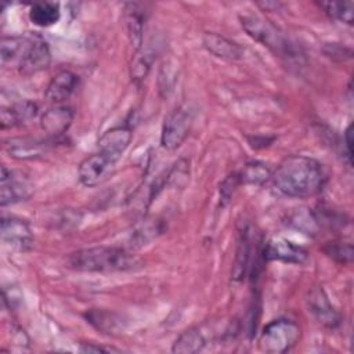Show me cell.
Instances as JSON below:
<instances>
[{
  "mask_svg": "<svg viewBox=\"0 0 354 354\" xmlns=\"http://www.w3.org/2000/svg\"><path fill=\"white\" fill-rule=\"evenodd\" d=\"M271 170L267 165L252 160L246 163L242 170L238 171L239 181L241 184H254V185H261L264 184L268 178H271Z\"/></svg>",
  "mask_w": 354,
  "mask_h": 354,
  "instance_id": "21",
  "label": "cell"
},
{
  "mask_svg": "<svg viewBox=\"0 0 354 354\" xmlns=\"http://www.w3.org/2000/svg\"><path fill=\"white\" fill-rule=\"evenodd\" d=\"M25 39L19 36H10V37H3L0 43V58L1 64L6 65L7 62L12 61L18 54H21L22 47H24Z\"/></svg>",
  "mask_w": 354,
  "mask_h": 354,
  "instance_id": "26",
  "label": "cell"
},
{
  "mask_svg": "<svg viewBox=\"0 0 354 354\" xmlns=\"http://www.w3.org/2000/svg\"><path fill=\"white\" fill-rule=\"evenodd\" d=\"M75 112L71 106L57 104L48 108L40 118V127L50 138H58L72 124Z\"/></svg>",
  "mask_w": 354,
  "mask_h": 354,
  "instance_id": "13",
  "label": "cell"
},
{
  "mask_svg": "<svg viewBox=\"0 0 354 354\" xmlns=\"http://www.w3.org/2000/svg\"><path fill=\"white\" fill-rule=\"evenodd\" d=\"M202 43L207 53L221 59L236 61L243 55V48L236 41L214 32H206L202 37Z\"/></svg>",
  "mask_w": 354,
  "mask_h": 354,
  "instance_id": "16",
  "label": "cell"
},
{
  "mask_svg": "<svg viewBox=\"0 0 354 354\" xmlns=\"http://www.w3.org/2000/svg\"><path fill=\"white\" fill-rule=\"evenodd\" d=\"M130 7L127 11V29H129V37L131 41V46L134 47V51L140 50L142 47V33H144V21L145 14L142 10L138 8V4H126Z\"/></svg>",
  "mask_w": 354,
  "mask_h": 354,
  "instance_id": "20",
  "label": "cell"
},
{
  "mask_svg": "<svg viewBox=\"0 0 354 354\" xmlns=\"http://www.w3.org/2000/svg\"><path fill=\"white\" fill-rule=\"evenodd\" d=\"M151 65H152V55L148 51H145L144 47L134 51V55L130 64V76L133 82L136 83L142 82L148 75Z\"/></svg>",
  "mask_w": 354,
  "mask_h": 354,
  "instance_id": "24",
  "label": "cell"
},
{
  "mask_svg": "<svg viewBox=\"0 0 354 354\" xmlns=\"http://www.w3.org/2000/svg\"><path fill=\"white\" fill-rule=\"evenodd\" d=\"M37 105L33 101L24 100L8 108L1 109V129L21 126L37 115Z\"/></svg>",
  "mask_w": 354,
  "mask_h": 354,
  "instance_id": "17",
  "label": "cell"
},
{
  "mask_svg": "<svg viewBox=\"0 0 354 354\" xmlns=\"http://www.w3.org/2000/svg\"><path fill=\"white\" fill-rule=\"evenodd\" d=\"M79 76L72 71H61L53 76L47 88L44 91V97L47 101L53 104H61L66 101L77 88Z\"/></svg>",
  "mask_w": 354,
  "mask_h": 354,
  "instance_id": "15",
  "label": "cell"
},
{
  "mask_svg": "<svg viewBox=\"0 0 354 354\" xmlns=\"http://www.w3.org/2000/svg\"><path fill=\"white\" fill-rule=\"evenodd\" d=\"M116 160L102 152H95L84 158L77 169V176L84 187H97L106 180Z\"/></svg>",
  "mask_w": 354,
  "mask_h": 354,
  "instance_id": "8",
  "label": "cell"
},
{
  "mask_svg": "<svg viewBox=\"0 0 354 354\" xmlns=\"http://www.w3.org/2000/svg\"><path fill=\"white\" fill-rule=\"evenodd\" d=\"M277 189L289 198H311L318 195L326 181L322 165L310 156L285 158L271 174Z\"/></svg>",
  "mask_w": 354,
  "mask_h": 354,
  "instance_id": "1",
  "label": "cell"
},
{
  "mask_svg": "<svg viewBox=\"0 0 354 354\" xmlns=\"http://www.w3.org/2000/svg\"><path fill=\"white\" fill-rule=\"evenodd\" d=\"M318 6L319 8L324 10V12L330 19L340 21L347 25L353 24V10H354L353 1H343V3L329 1V3H318Z\"/></svg>",
  "mask_w": 354,
  "mask_h": 354,
  "instance_id": "23",
  "label": "cell"
},
{
  "mask_svg": "<svg viewBox=\"0 0 354 354\" xmlns=\"http://www.w3.org/2000/svg\"><path fill=\"white\" fill-rule=\"evenodd\" d=\"M1 185H0V203L7 206L28 199L32 195V185L22 176L6 166H1Z\"/></svg>",
  "mask_w": 354,
  "mask_h": 354,
  "instance_id": "10",
  "label": "cell"
},
{
  "mask_svg": "<svg viewBox=\"0 0 354 354\" xmlns=\"http://www.w3.org/2000/svg\"><path fill=\"white\" fill-rule=\"evenodd\" d=\"M343 149H344V153H346V159H347V163L351 166V159H353V134H351V124H348V127L344 131V137H343Z\"/></svg>",
  "mask_w": 354,
  "mask_h": 354,
  "instance_id": "29",
  "label": "cell"
},
{
  "mask_svg": "<svg viewBox=\"0 0 354 354\" xmlns=\"http://www.w3.org/2000/svg\"><path fill=\"white\" fill-rule=\"evenodd\" d=\"M53 141L51 140H39V138H30V137H14L8 138L4 142L6 152L19 160H30L37 159L48 152L51 148Z\"/></svg>",
  "mask_w": 354,
  "mask_h": 354,
  "instance_id": "12",
  "label": "cell"
},
{
  "mask_svg": "<svg viewBox=\"0 0 354 354\" xmlns=\"http://www.w3.org/2000/svg\"><path fill=\"white\" fill-rule=\"evenodd\" d=\"M249 253H250V246H249V234L248 230H242L241 236H239V243L236 249V256H235V264L232 268V278L239 281L243 278L246 268H248V261H249Z\"/></svg>",
  "mask_w": 354,
  "mask_h": 354,
  "instance_id": "22",
  "label": "cell"
},
{
  "mask_svg": "<svg viewBox=\"0 0 354 354\" xmlns=\"http://www.w3.org/2000/svg\"><path fill=\"white\" fill-rule=\"evenodd\" d=\"M206 339L199 328H189L184 330L173 343L171 351L178 354H194L203 350Z\"/></svg>",
  "mask_w": 354,
  "mask_h": 354,
  "instance_id": "19",
  "label": "cell"
},
{
  "mask_svg": "<svg viewBox=\"0 0 354 354\" xmlns=\"http://www.w3.org/2000/svg\"><path fill=\"white\" fill-rule=\"evenodd\" d=\"M82 351L84 353H109V351H118L116 348H109V347H102V346H95V344H84L82 346Z\"/></svg>",
  "mask_w": 354,
  "mask_h": 354,
  "instance_id": "30",
  "label": "cell"
},
{
  "mask_svg": "<svg viewBox=\"0 0 354 354\" xmlns=\"http://www.w3.org/2000/svg\"><path fill=\"white\" fill-rule=\"evenodd\" d=\"M188 178H189V163L181 159L174 163V166L166 176L165 183L177 188H183L188 183Z\"/></svg>",
  "mask_w": 354,
  "mask_h": 354,
  "instance_id": "27",
  "label": "cell"
},
{
  "mask_svg": "<svg viewBox=\"0 0 354 354\" xmlns=\"http://www.w3.org/2000/svg\"><path fill=\"white\" fill-rule=\"evenodd\" d=\"M66 267L84 272H120L142 267V261L129 250L118 246H94L72 252Z\"/></svg>",
  "mask_w": 354,
  "mask_h": 354,
  "instance_id": "2",
  "label": "cell"
},
{
  "mask_svg": "<svg viewBox=\"0 0 354 354\" xmlns=\"http://www.w3.org/2000/svg\"><path fill=\"white\" fill-rule=\"evenodd\" d=\"M1 239L12 249L25 252L33 245V234L25 220L17 217L1 218Z\"/></svg>",
  "mask_w": 354,
  "mask_h": 354,
  "instance_id": "11",
  "label": "cell"
},
{
  "mask_svg": "<svg viewBox=\"0 0 354 354\" xmlns=\"http://www.w3.org/2000/svg\"><path fill=\"white\" fill-rule=\"evenodd\" d=\"M263 257L266 260H277V261H282V263L303 264L308 259V252L303 246H300L286 238L275 236V238H271L266 243V246L263 249Z\"/></svg>",
  "mask_w": 354,
  "mask_h": 354,
  "instance_id": "9",
  "label": "cell"
},
{
  "mask_svg": "<svg viewBox=\"0 0 354 354\" xmlns=\"http://www.w3.org/2000/svg\"><path fill=\"white\" fill-rule=\"evenodd\" d=\"M241 184L239 181V176H238V171H234L232 174H230L221 184L220 187V192H221V196L224 201H228L230 196L232 195L234 189Z\"/></svg>",
  "mask_w": 354,
  "mask_h": 354,
  "instance_id": "28",
  "label": "cell"
},
{
  "mask_svg": "<svg viewBox=\"0 0 354 354\" xmlns=\"http://www.w3.org/2000/svg\"><path fill=\"white\" fill-rule=\"evenodd\" d=\"M51 64V51L48 43L39 35H30L25 39L19 61L18 72L22 76H32L44 69Z\"/></svg>",
  "mask_w": 354,
  "mask_h": 354,
  "instance_id": "5",
  "label": "cell"
},
{
  "mask_svg": "<svg viewBox=\"0 0 354 354\" xmlns=\"http://www.w3.org/2000/svg\"><path fill=\"white\" fill-rule=\"evenodd\" d=\"M61 11L58 3L41 1L35 3L29 10V19L33 25L40 28H48L59 21Z\"/></svg>",
  "mask_w": 354,
  "mask_h": 354,
  "instance_id": "18",
  "label": "cell"
},
{
  "mask_svg": "<svg viewBox=\"0 0 354 354\" xmlns=\"http://www.w3.org/2000/svg\"><path fill=\"white\" fill-rule=\"evenodd\" d=\"M324 253L339 264H350L353 261V245L348 242H329L322 248Z\"/></svg>",
  "mask_w": 354,
  "mask_h": 354,
  "instance_id": "25",
  "label": "cell"
},
{
  "mask_svg": "<svg viewBox=\"0 0 354 354\" xmlns=\"http://www.w3.org/2000/svg\"><path fill=\"white\" fill-rule=\"evenodd\" d=\"M195 113L192 105L183 104L165 118L160 133V144L165 149L174 151L185 141L192 129Z\"/></svg>",
  "mask_w": 354,
  "mask_h": 354,
  "instance_id": "4",
  "label": "cell"
},
{
  "mask_svg": "<svg viewBox=\"0 0 354 354\" xmlns=\"http://www.w3.org/2000/svg\"><path fill=\"white\" fill-rule=\"evenodd\" d=\"M306 306L310 315L324 328L335 329L340 325V314L332 306L328 295L321 286H313L306 295Z\"/></svg>",
  "mask_w": 354,
  "mask_h": 354,
  "instance_id": "7",
  "label": "cell"
},
{
  "mask_svg": "<svg viewBox=\"0 0 354 354\" xmlns=\"http://www.w3.org/2000/svg\"><path fill=\"white\" fill-rule=\"evenodd\" d=\"M131 138L133 133L127 126L112 127L98 138V152H102L118 162V159L130 145Z\"/></svg>",
  "mask_w": 354,
  "mask_h": 354,
  "instance_id": "14",
  "label": "cell"
},
{
  "mask_svg": "<svg viewBox=\"0 0 354 354\" xmlns=\"http://www.w3.org/2000/svg\"><path fill=\"white\" fill-rule=\"evenodd\" d=\"M300 333V326L295 321L289 318H278L263 328L259 336V347L266 353L282 354L296 346Z\"/></svg>",
  "mask_w": 354,
  "mask_h": 354,
  "instance_id": "3",
  "label": "cell"
},
{
  "mask_svg": "<svg viewBox=\"0 0 354 354\" xmlns=\"http://www.w3.org/2000/svg\"><path fill=\"white\" fill-rule=\"evenodd\" d=\"M239 21L243 30L256 41H260L263 46L281 55L290 53V46L286 39L270 22L254 15L239 17Z\"/></svg>",
  "mask_w": 354,
  "mask_h": 354,
  "instance_id": "6",
  "label": "cell"
}]
</instances>
